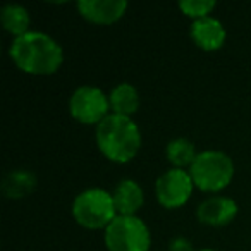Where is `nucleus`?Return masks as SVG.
Segmentation results:
<instances>
[{
	"instance_id": "f257e3e1",
	"label": "nucleus",
	"mask_w": 251,
	"mask_h": 251,
	"mask_svg": "<svg viewBox=\"0 0 251 251\" xmlns=\"http://www.w3.org/2000/svg\"><path fill=\"white\" fill-rule=\"evenodd\" d=\"M9 57L23 73L33 76H50L62 66L64 50L60 43L47 33L29 31L12 40Z\"/></svg>"
},
{
	"instance_id": "f03ea898",
	"label": "nucleus",
	"mask_w": 251,
	"mask_h": 251,
	"mask_svg": "<svg viewBox=\"0 0 251 251\" xmlns=\"http://www.w3.org/2000/svg\"><path fill=\"white\" fill-rule=\"evenodd\" d=\"M98 150L114 164H127L141 148V133L133 117L108 114L95 131Z\"/></svg>"
},
{
	"instance_id": "7ed1b4c3",
	"label": "nucleus",
	"mask_w": 251,
	"mask_h": 251,
	"mask_svg": "<svg viewBox=\"0 0 251 251\" xmlns=\"http://www.w3.org/2000/svg\"><path fill=\"white\" fill-rule=\"evenodd\" d=\"M234 160L219 150L200 151L189 167L195 188L205 193H217L226 189L234 179Z\"/></svg>"
},
{
	"instance_id": "20e7f679",
	"label": "nucleus",
	"mask_w": 251,
	"mask_h": 251,
	"mask_svg": "<svg viewBox=\"0 0 251 251\" xmlns=\"http://www.w3.org/2000/svg\"><path fill=\"white\" fill-rule=\"evenodd\" d=\"M73 217L84 229H107L117 217L112 193L103 188H88L73 201Z\"/></svg>"
},
{
	"instance_id": "39448f33",
	"label": "nucleus",
	"mask_w": 251,
	"mask_h": 251,
	"mask_svg": "<svg viewBox=\"0 0 251 251\" xmlns=\"http://www.w3.org/2000/svg\"><path fill=\"white\" fill-rule=\"evenodd\" d=\"M108 251H148L151 234L138 215H117L103 230Z\"/></svg>"
},
{
	"instance_id": "423d86ee",
	"label": "nucleus",
	"mask_w": 251,
	"mask_h": 251,
	"mask_svg": "<svg viewBox=\"0 0 251 251\" xmlns=\"http://www.w3.org/2000/svg\"><path fill=\"white\" fill-rule=\"evenodd\" d=\"M69 114L83 124H100L110 112L108 95L97 86H79L69 98Z\"/></svg>"
},
{
	"instance_id": "0eeeda50",
	"label": "nucleus",
	"mask_w": 251,
	"mask_h": 251,
	"mask_svg": "<svg viewBox=\"0 0 251 251\" xmlns=\"http://www.w3.org/2000/svg\"><path fill=\"white\" fill-rule=\"evenodd\" d=\"M193 188H195V182H193L189 171L171 167L164 174L158 176L155 182V195L164 208L176 210L189 201Z\"/></svg>"
},
{
	"instance_id": "6e6552de",
	"label": "nucleus",
	"mask_w": 251,
	"mask_h": 251,
	"mask_svg": "<svg viewBox=\"0 0 251 251\" xmlns=\"http://www.w3.org/2000/svg\"><path fill=\"white\" fill-rule=\"evenodd\" d=\"M76 5L81 18L95 25H114L127 11L126 0H79Z\"/></svg>"
},
{
	"instance_id": "1a4fd4ad",
	"label": "nucleus",
	"mask_w": 251,
	"mask_h": 251,
	"mask_svg": "<svg viewBox=\"0 0 251 251\" xmlns=\"http://www.w3.org/2000/svg\"><path fill=\"white\" fill-rule=\"evenodd\" d=\"M237 215V203L229 196H210L196 208V217L201 224L212 227H224Z\"/></svg>"
},
{
	"instance_id": "9d476101",
	"label": "nucleus",
	"mask_w": 251,
	"mask_h": 251,
	"mask_svg": "<svg viewBox=\"0 0 251 251\" xmlns=\"http://www.w3.org/2000/svg\"><path fill=\"white\" fill-rule=\"evenodd\" d=\"M189 35H191V40L195 42V45L205 50V52H215V50L222 49L227 38L224 25L217 18H212V16L193 21L191 28H189Z\"/></svg>"
},
{
	"instance_id": "9b49d317",
	"label": "nucleus",
	"mask_w": 251,
	"mask_h": 251,
	"mask_svg": "<svg viewBox=\"0 0 251 251\" xmlns=\"http://www.w3.org/2000/svg\"><path fill=\"white\" fill-rule=\"evenodd\" d=\"M117 215H136L145 203L143 188L133 179H122L112 191Z\"/></svg>"
},
{
	"instance_id": "f8f14e48",
	"label": "nucleus",
	"mask_w": 251,
	"mask_h": 251,
	"mask_svg": "<svg viewBox=\"0 0 251 251\" xmlns=\"http://www.w3.org/2000/svg\"><path fill=\"white\" fill-rule=\"evenodd\" d=\"M112 114L133 117L140 108V93L131 83H119L108 95Z\"/></svg>"
},
{
	"instance_id": "ddd939ff",
	"label": "nucleus",
	"mask_w": 251,
	"mask_h": 251,
	"mask_svg": "<svg viewBox=\"0 0 251 251\" xmlns=\"http://www.w3.org/2000/svg\"><path fill=\"white\" fill-rule=\"evenodd\" d=\"M36 184H38V179L33 174L31 171H26V169H16L11 171L2 181V191L7 198H23V196H28L35 191Z\"/></svg>"
},
{
	"instance_id": "4468645a",
	"label": "nucleus",
	"mask_w": 251,
	"mask_h": 251,
	"mask_svg": "<svg viewBox=\"0 0 251 251\" xmlns=\"http://www.w3.org/2000/svg\"><path fill=\"white\" fill-rule=\"evenodd\" d=\"M196 157H198V151L195 143L188 138H174L165 145V158L174 169L189 171Z\"/></svg>"
},
{
	"instance_id": "2eb2a0df",
	"label": "nucleus",
	"mask_w": 251,
	"mask_h": 251,
	"mask_svg": "<svg viewBox=\"0 0 251 251\" xmlns=\"http://www.w3.org/2000/svg\"><path fill=\"white\" fill-rule=\"evenodd\" d=\"M0 21L2 26L7 33H11L14 38L29 33V25H31V18H29V11L19 4H7L0 11Z\"/></svg>"
},
{
	"instance_id": "dca6fc26",
	"label": "nucleus",
	"mask_w": 251,
	"mask_h": 251,
	"mask_svg": "<svg viewBox=\"0 0 251 251\" xmlns=\"http://www.w3.org/2000/svg\"><path fill=\"white\" fill-rule=\"evenodd\" d=\"M215 7L217 4L213 0H182V2H179L181 12L186 18L193 19V21L208 18Z\"/></svg>"
},
{
	"instance_id": "f3484780",
	"label": "nucleus",
	"mask_w": 251,
	"mask_h": 251,
	"mask_svg": "<svg viewBox=\"0 0 251 251\" xmlns=\"http://www.w3.org/2000/svg\"><path fill=\"white\" fill-rule=\"evenodd\" d=\"M169 251H196V250H193V244L189 243L186 237L177 236L171 241V244H169Z\"/></svg>"
},
{
	"instance_id": "a211bd4d",
	"label": "nucleus",
	"mask_w": 251,
	"mask_h": 251,
	"mask_svg": "<svg viewBox=\"0 0 251 251\" xmlns=\"http://www.w3.org/2000/svg\"><path fill=\"white\" fill-rule=\"evenodd\" d=\"M196 251H219V250H213V248H203V250H196Z\"/></svg>"
}]
</instances>
